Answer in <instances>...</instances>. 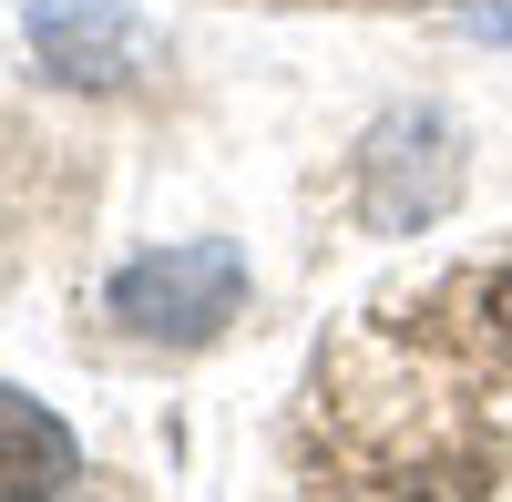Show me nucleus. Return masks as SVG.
<instances>
[{
    "mask_svg": "<svg viewBox=\"0 0 512 502\" xmlns=\"http://www.w3.org/2000/svg\"><path fill=\"white\" fill-rule=\"evenodd\" d=\"M246 298V257L226 236H195V246H154V257H134L113 277V318L134 328V339H164V349H195V339H216V328L236 318Z\"/></svg>",
    "mask_w": 512,
    "mask_h": 502,
    "instance_id": "obj_1",
    "label": "nucleus"
},
{
    "mask_svg": "<svg viewBox=\"0 0 512 502\" xmlns=\"http://www.w3.org/2000/svg\"><path fill=\"white\" fill-rule=\"evenodd\" d=\"M461 195V134H451V113H390L369 134V154H359V216L379 226V236H410V226H431L441 205Z\"/></svg>",
    "mask_w": 512,
    "mask_h": 502,
    "instance_id": "obj_2",
    "label": "nucleus"
},
{
    "mask_svg": "<svg viewBox=\"0 0 512 502\" xmlns=\"http://www.w3.org/2000/svg\"><path fill=\"white\" fill-rule=\"evenodd\" d=\"M31 52L62 82H134L144 72V21L123 0H41L31 11Z\"/></svg>",
    "mask_w": 512,
    "mask_h": 502,
    "instance_id": "obj_3",
    "label": "nucleus"
},
{
    "mask_svg": "<svg viewBox=\"0 0 512 502\" xmlns=\"http://www.w3.org/2000/svg\"><path fill=\"white\" fill-rule=\"evenodd\" d=\"M72 482H82L72 431L41 400L0 390V502H72Z\"/></svg>",
    "mask_w": 512,
    "mask_h": 502,
    "instance_id": "obj_4",
    "label": "nucleus"
},
{
    "mask_svg": "<svg viewBox=\"0 0 512 502\" xmlns=\"http://www.w3.org/2000/svg\"><path fill=\"white\" fill-rule=\"evenodd\" d=\"M472 31L482 41H512V0H502V11H472Z\"/></svg>",
    "mask_w": 512,
    "mask_h": 502,
    "instance_id": "obj_5",
    "label": "nucleus"
},
{
    "mask_svg": "<svg viewBox=\"0 0 512 502\" xmlns=\"http://www.w3.org/2000/svg\"><path fill=\"white\" fill-rule=\"evenodd\" d=\"M492 318H502V328H512V267H502V287H492Z\"/></svg>",
    "mask_w": 512,
    "mask_h": 502,
    "instance_id": "obj_6",
    "label": "nucleus"
}]
</instances>
